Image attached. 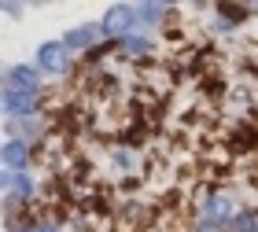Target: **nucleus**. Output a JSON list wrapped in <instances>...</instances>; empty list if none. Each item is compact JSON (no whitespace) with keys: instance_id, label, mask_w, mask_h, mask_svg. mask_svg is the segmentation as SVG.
<instances>
[{"instance_id":"nucleus-6","label":"nucleus","mask_w":258,"mask_h":232,"mask_svg":"<svg viewBox=\"0 0 258 232\" xmlns=\"http://www.w3.org/2000/svg\"><path fill=\"white\" fill-rule=\"evenodd\" d=\"M251 232H258V225H251Z\"/></svg>"},{"instance_id":"nucleus-4","label":"nucleus","mask_w":258,"mask_h":232,"mask_svg":"<svg viewBox=\"0 0 258 232\" xmlns=\"http://www.w3.org/2000/svg\"><path fill=\"white\" fill-rule=\"evenodd\" d=\"M19 159H22V144H8L4 147V162L8 166H19Z\"/></svg>"},{"instance_id":"nucleus-2","label":"nucleus","mask_w":258,"mask_h":232,"mask_svg":"<svg viewBox=\"0 0 258 232\" xmlns=\"http://www.w3.org/2000/svg\"><path fill=\"white\" fill-rule=\"evenodd\" d=\"M4 103L11 114H22V111H33V92H4Z\"/></svg>"},{"instance_id":"nucleus-3","label":"nucleus","mask_w":258,"mask_h":232,"mask_svg":"<svg viewBox=\"0 0 258 232\" xmlns=\"http://www.w3.org/2000/svg\"><path fill=\"white\" fill-rule=\"evenodd\" d=\"M129 15H133V11H129V8H114L111 15H107V30H111V33H122V30L129 26V22H133Z\"/></svg>"},{"instance_id":"nucleus-1","label":"nucleus","mask_w":258,"mask_h":232,"mask_svg":"<svg viewBox=\"0 0 258 232\" xmlns=\"http://www.w3.org/2000/svg\"><path fill=\"white\" fill-rule=\"evenodd\" d=\"M41 66L59 74L67 66V48H63V44H44V48H41Z\"/></svg>"},{"instance_id":"nucleus-5","label":"nucleus","mask_w":258,"mask_h":232,"mask_svg":"<svg viewBox=\"0 0 258 232\" xmlns=\"http://www.w3.org/2000/svg\"><path fill=\"white\" fill-rule=\"evenodd\" d=\"M225 214H232L229 199H214V203H210V217H225Z\"/></svg>"}]
</instances>
